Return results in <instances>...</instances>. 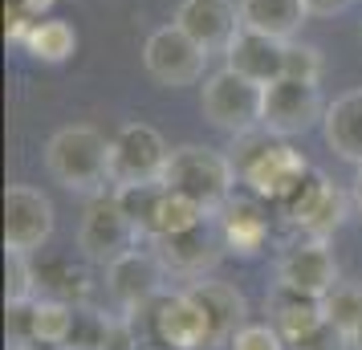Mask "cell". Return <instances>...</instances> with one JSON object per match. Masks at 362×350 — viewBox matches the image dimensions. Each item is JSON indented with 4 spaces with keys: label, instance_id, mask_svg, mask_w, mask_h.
Returning a JSON list of instances; mask_svg holds the SVG:
<instances>
[{
    "label": "cell",
    "instance_id": "10",
    "mask_svg": "<svg viewBox=\"0 0 362 350\" xmlns=\"http://www.w3.org/2000/svg\"><path fill=\"white\" fill-rule=\"evenodd\" d=\"M163 261L155 257V252H127V257H118L115 265H106V289H110V298L118 301V310L122 314H147L155 310V301L163 298Z\"/></svg>",
    "mask_w": 362,
    "mask_h": 350
},
{
    "label": "cell",
    "instance_id": "28",
    "mask_svg": "<svg viewBox=\"0 0 362 350\" xmlns=\"http://www.w3.org/2000/svg\"><path fill=\"white\" fill-rule=\"evenodd\" d=\"M322 49L310 41H285V78H301V82H322Z\"/></svg>",
    "mask_w": 362,
    "mask_h": 350
},
{
    "label": "cell",
    "instance_id": "29",
    "mask_svg": "<svg viewBox=\"0 0 362 350\" xmlns=\"http://www.w3.org/2000/svg\"><path fill=\"white\" fill-rule=\"evenodd\" d=\"M228 350H289V342L281 338L277 326H269V322H245L236 338L228 342Z\"/></svg>",
    "mask_w": 362,
    "mask_h": 350
},
{
    "label": "cell",
    "instance_id": "32",
    "mask_svg": "<svg viewBox=\"0 0 362 350\" xmlns=\"http://www.w3.org/2000/svg\"><path fill=\"white\" fill-rule=\"evenodd\" d=\"M354 0H305V8H310V17H338L346 13Z\"/></svg>",
    "mask_w": 362,
    "mask_h": 350
},
{
    "label": "cell",
    "instance_id": "22",
    "mask_svg": "<svg viewBox=\"0 0 362 350\" xmlns=\"http://www.w3.org/2000/svg\"><path fill=\"white\" fill-rule=\"evenodd\" d=\"M208 220H212V212H208L199 200L183 196V192H175V187H163V200H159V208H155V220H151V236L147 240H155V236L192 233V228L208 224Z\"/></svg>",
    "mask_w": 362,
    "mask_h": 350
},
{
    "label": "cell",
    "instance_id": "25",
    "mask_svg": "<svg viewBox=\"0 0 362 350\" xmlns=\"http://www.w3.org/2000/svg\"><path fill=\"white\" fill-rule=\"evenodd\" d=\"M322 314L326 322H334L338 330L354 334L362 326V281H338L322 298Z\"/></svg>",
    "mask_w": 362,
    "mask_h": 350
},
{
    "label": "cell",
    "instance_id": "35",
    "mask_svg": "<svg viewBox=\"0 0 362 350\" xmlns=\"http://www.w3.org/2000/svg\"><path fill=\"white\" fill-rule=\"evenodd\" d=\"M350 350H362V326L354 334H350Z\"/></svg>",
    "mask_w": 362,
    "mask_h": 350
},
{
    "label": "cell",
    "instance_id": "14",
    "mask_svg": "<svg viewBox=\"0 0 362 350\" xmlns=\"http://www.w3.org/2000/svg\"><path fill=\"white\" fill-rule=\"evenodd\" d=\"M155 334L163 338V346L171 350H204L212 346V317L187 289L167 293L155 301Z\"/></svg>",
    "mask_w": 362,
    "mask_h": 350
},
{
    "label": "cell",
    "instance_id": "17",
    "mask_svg": "<svg viewBox=\"0 0 362 350\" xmlns=\"http://www.w3.org/2000/svg\"><path fill=\"white\" fill-rule=\"evenodd\" d=\"M224 57H228L224 66H232L236 74H245V78H252L257 86H269V82H277V78H285V41L281 37L257 33V29H240V37L228 45Z\"/></svg>",
    "mask_w": 362,
    "mask_h": 350
},
{
    "label": "cell",
    "instance_id": "33",
    "mask_svg": "<svg viewBox=\"0 0 362 350\" xmlns=\"http://www.w3.org/2000/svg\"><path fill=\"white\" fill-rule=\"evenodd\" d=\"M17 4H21V8H25L33 21H45V17L53 13V4H57V0H17Z\"/></svg>",
    "mask_w": 362,
    "mask_h": 350
},
{
    "label": "cell",
    "instance_id": "4",
    "mask_svg": "<svg viewBox=\"0 0 362 350\" xmlns=\"http://www.w3.org/2000/svg\"><path fill=\"white\" fill-rule=\"evenodd\" d=\"M204 118L212 122L216 131L224 134H248L261 127V110H264V86H257L252 78L236 74L232 66L216 69L204 78V94H199Z\"/></svg>",
    "mask_w": 362,
    "mask_h": 350
},
{
    "label": "cell",
    "instance_id": "1",
    "mask_svg": "<svg viewBox=\"0 0 362 350\" xmlns=\"http://www.w3.org/2000/svg\"><path fill=\"white\" fill-rule=\"evenodd\" d=\"M232 167H236L245 192L261 196L264 204H285L313 171L301 151L289 147L285 139L277 143V134H269L264 127H257V131H248V134H236V143H232Z\"/></svg>",
    "mask_w": 362,
    "mask_h": 350
},
{
    "label": "cell",
    "instance_id": "26",
    "mask_svg": "<svg viewBox=\"0 0 362 350\" xmlns=\"http://www.w3.org/2000/svg\"><path fill=\"white\" fill-rule=\"evenodd\" d=\"M163 180L159 184H127V187H115V200L122 204V212L134 220V228L143 236H151V220H155V208L163 200Z\"/></svg>",
    "mask_w": 362,
    "mask_h": 350
},
{
    "label": "cell",
    "instance_id": "21",
    "mask_svg": "<svg viewBox=\"0 0 362 350\" xmlns=\"http://www.w3.org/2000/svg\"><path fill=\"white\" fill-rule=\"evenodd\" d=\"M269 314H273V326L281 330V338H285L289 346H293L297 338L313 334L322 322H326L322 301H317V298H301V293L285 289V285L273 289V298H269Z\"/></svg>",
    "mask_w": 362,
    "mask_h": 350
},
{
    "label": "cell",
    "instance_id": "18",
    "mask_svg": "<svg viewBox=\"0 0 362 350\" xmlns=\"http://www.w3.org/2000/svg\"><path fill=\"white\" fill-rule=\"evenodd\" d=\"M187 293H192V298L208 310V317H212V346H228L232 338H236V330L245 326V314H248L240 289L228 285V281L196 277V281L187 285Z\"/></svg>",
    "mask_w": 362,
    "mask_h": 350
},
{
    "label": "cell",
    "instance_id": "11",
    "mask_svg": "<svg viewBox=\"0 0 362 350\" xmlns=\"http://www.w3.org/2000/svg\"><path fill=\"white\" fill-rule=\"evenodd\" d=\"M53 236V204L45 192L13 184L4 192V249L37 252Z\"/></svg>",
    "mask_w": 362,
    "mask_h": 350
},
{
    "label": "cell",
    "instance_id": "15",
    "mask_svg": "<svg viewBox=\"0 0 362 350\" xmlns=\"http://www.w3.org/2000/svg\"><path fill=\"white\" fill-rule=\"evenodd\" d=\"M155 257L163 261L167 273H180V277H204L208 269H216L220 252H224V236H220V224H199L192 233L180 236H155Z\"/></svg>",
    "mask_w": 362,
    "mask_h": 350
},
{
    "label": "cell",
    "instance_id": "36",
    "mask_svg": "<svg viewBox=\"0 0 362 350\" xmlns=\"http://www.w3.org/2000/svg\"><path fill=\"white\" fill-rule=\"evenodd\" d=\"M21 350H62V346H41V342H29V346H21Z\"/></svg>",
    "mask_w": 362,
    "mask_h": 350
},
{
    "label": "cell",
    "instance_id": "3",
    "mask_svg": "<svg viewBox=\"0 0 362 350\" xmlns=\"http://www.w3.org/2000/svg\"><path fill=\"white\" fill-rule=\"evenodd\" d=\"M236 167H232V155H220L212 147H180L171 151V163H167L163 184L199 200L208 212H220L224 204L232 200V187H236Z\"/></svg>",
    "mask_w": 362,
    "mask_h": 350
},
{
    "label": "cell",
    "instance_id": "16",
    "mask_svg": "<svg viewBox=\"0 0 362 350\" xmlns=\"http://www.w3.org/2000/svg\"><path fill=\"white\" fill-rule=\"evenodd\" d=\"M220 216V236H224V249L236 257H257L269 240V212L264 200L252 192H232V200L216 212Z\"/></svg>",
    "mask_w": 362,
    "mask_h": 350
},
{
    "label": "cell",
    "instance_id": "34",
    "mask_svg": "<svg viewBox=\"0 0 362 350\" xmlns=\"http://www.w3.org/2000/svg\"><path fill=\"white\" fill-rule=\"evenodd\" d=\"M354 204H358V212H362V167H358V175H354Z\"/></svg>",
    "mask_w": 362,
    "mask_h": 350
},
{
    "label": "cell",
    "instance_id": "9",
    "mask_svg": "<svg viewBox=\"0 0 362 350\" xmlns=\"http://www.w3.org/2000/svg\"><path fill=\"white\" fill-rule=\"evenodd\" d=\"M281 208H285V220L293 224L297 233L326 240V236L346 220V208H350V200H346V192L334 184L329 175H322V171H310V175H305V184L297 187V192H293L285 204H281Z\"/></svg>",
    "mask_w": 362,
    "mask_h": 350
},
{
    "label": "cell",
    "instance_id": "37",
    "mask_svg": "<svg viewBox=\"0 0 362 350\" xmlns=\"http://www.w3.org/2000/svg\"><path fill=\"white\" fill-rule=\"evenodd\" d=\"M151 350H163V346H151Z\"/></svg>",
    "mask_w": 362,
    "mask_h": 350
},
{
    "label": "cell",
    "instance_id": "31",
    "mask_svg": "<svg viewBox=\"0 0 362 350\" xmlns=\"http://www.w3.org/2000/svg\"><path fill=\"white\" fill-rule=\"evenodd\" d=\"M289 350H350V334L338 330L334 322H322L313 334H305V338H297Z\"/></svg>",
    "mask_w": 362,
    "mask_h": 350
},
{
    "label": "cell",
    "instance_id": "19",
    "mask_svg": "<svg viewBox=\"0 0 362 350\" xmlns=\"http://www.w3.org/2000/svg\"><path fill=\"white\" fill-rule=\"evenodd\" d=\"M322 134L338 159L362 167V90H350L329 102L326 118H322Z\"/></svg>",
    "mask_w": 362,
    "mask_h": 350
},
{
    "label": "cell",
    "instance_id": "2",
    "mask_svg": "<svg viewBox=\"0 0 362 350\" xmlns=\"http://www.w3.org/2000/svg\"><path fill=\"white\" fill-rule=\"evenodd\" d=\"M45 171L53 184L78 196H102L110 184V139L98 127H62L45 143Z\"/></svg>",
    "mask_w": 362,
    "mask_h": 350
},
{
    "label": "cell",
    "instance_id": "12",
    "mask_svg": "<svg viewBox=\"0 0 362 350\" xmlns=\"http://www.w3.org/2000/svg\"><path fill=\"white\" fill-rule=\"evenodd\" d=\"M277 285L293 289L301 298H317V301L326 298L329 289L338 285V261H334L326 240L305 236L301 245H293L277 265Z\"/></svg>",
    "mask_w": 362,
    "mask_h": 350
},
{
    "label": "cell",
    "instance_id": "5",
    "mask_svg": "<svg viewBox=\"0 0 362 350\" xmlns=\"http://www.w3.org/2000/svg\"><path fill=\"white\" fill-rule=\"evenodd\" d=\"M212 53L204 49L199 41L183 33L180 25L171 21L163 29H155L143 45V69L167 90H183V86H196L208 74Z\"/></svg>",
    "mask_w": 362,
    "mask_h": 350
},
{
    "label": "cell",
    "instance_id": "6",
    "mask_svg": "<svg viewBox=\"0 0 362 350\" xmlns=\"http://www.w3.org/2000/svg\"><path fill=\"white\" fill-rule=\"evenodd\" d=\"M143 233L134 228V220L122 212V204L115 196H94L90 208L82 216V228H78V249L90 265H115L118 257L139 249Z\"/></svg>",
    "mask_w": 362,
    "mask_h": 350
},
{
    "label": "cell",
    "instance_id": "30",
    "mask_svg": "<svg viewBox=\"0 0 362 350\" xmlns=\"http://www.w3.org/2000/svg\"><path fill=\"white\" fill-rule=\"evenodd\" d=\"M134 346H139L134 317H131V314H106V322H102V338H98V350H134Z\"/></svg>",
    "mask_w": 362,
    "mask_h": 350
},
{
    "label": "cell",
    "instance_id": "13",
    "mask_svg": "<svg viewBox=\"0 0 362 350\" xmlns=\"http://www.w3.org/2000/svg\"><path fill=\"white\" fill-rule=\"evenodd\" d=\"M175 25L208 53H228V45L245 29V17L236 0H183L175 8Z\"/></svg>",
    "mask_w": 362,
    "mask_h": 350
},
{
    "label": "cell",
    "instance_id": "23",
    "mask_svg": "<svg viewBox=\"0 0 362 350\" xmlns=\"http://www.w3.org/2000/svg\"><path fill=\"white\" fill-rule=\"evenodd\" d=\"M29 326H33V342L41 346H69L78 326V305L62 298H37L29 305Z\"/></svg>",
    "mask_w": 362,
    "mask_h": 350
},
{
    "label": "cell",
    "instance_id": "8",
    "mask_svg": "<svg viewBox=\"0 0 362 350\" xmlns=\"http://www.w3.org/2000/svg\"><path fill=\"white\" fill-rule=\"evenodd\" d=\"M326 118V102L317 82H301V78H277L264 86V110H261V127L277 139L289 134H305L313 122Z\"/></svg>",
    "mask_w": 362,
    "mask_h": 350
},
{
    "label": "cell",
    "instance_id": "24",
    "mask_svg": "<svg viewBox=\"0 0 362 350\" xmlns=\"http://www.w3.org/2000/svg\"><path fill=\"white\" fill-rule=\"evenodd\" d=\"M21 45L33 53L37 62H45V66H62V62H69L74 49H78V33H74L69 21L45 17V21H33V29H29V37H25Z\"/></svg>",
    "mask_w": 362,
    "mask_h": 350
},
{
    "label": "cell",
    "instance_id": "7",
    "mask_svg": "<svg viewBox=\"0 0 362 350\" xmlns=\"http://www.w3.org/2000/svg\"><path fill=\"white\" fill-rule=\"evenodd\" d=\"M171 151H167L163 134L147 127V122H127L122 131L110 139V184H159L167 175Z\"/></svg>",
    "mask_w": 362,
    "mask_h": 350
},
{
    "label": "cell",
    "instance_id": "20",
    "mask_svg": "<svg viewBox=\"0 0 362 350\" xmlns=\"http://www.w3.org/2000/svg\"><path fill=\"white\" fill-rule=\"evenodd\" d=\"M236 4H240L245 29L281 37V41H293L301 33V25L310 21L305 0H236Z\"/></svg>",
    "mask_w": 362,
    "mask_h": 350
},
{
    "label": "cell",
    "instance_id": "27",
    "mask_svg": "<svg viewBox=\"0 0 362 350\" xmlns=\"http://www.w3.org/2000/svg\"><path fill=\"white\" fill-rule=\"evenodd\" d=\"M37 269L29 265V252H8L4 249V305H29L37 301Z\"/></svg>",
    "mask_w": 362,
    "mask_h": 350
}]
</instances>
